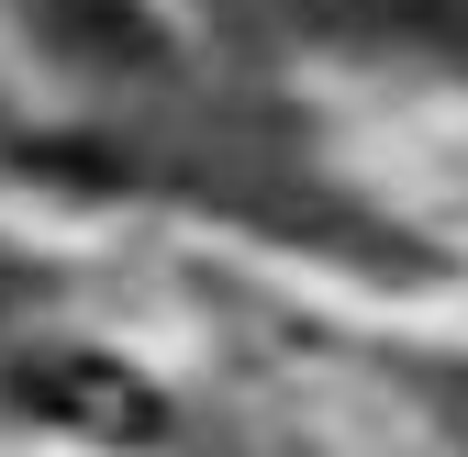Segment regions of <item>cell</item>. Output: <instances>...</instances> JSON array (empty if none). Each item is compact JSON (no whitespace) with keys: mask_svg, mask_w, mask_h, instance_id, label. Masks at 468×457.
<instances>
[{"mask_svg":"<svg viewBox=\"0 0 468 457\" xmlns=\"http://www.w3.org/2000/svg\"><path fill=\"white\" fill-rule=\"evenodd\" d=\"M12 390H23V413L68 424V435H101V446H145V435L167 424V402H156V390H145L123 357H79V346L23 357V368H12Z\"/></svg>","mask_w":468,"mask_h":457,"instance_id":"cell-1","label":"cell"},{"mask_svg":"<svg viewBox=\"0 0 468 457\" xmlns=\"http://www.w3.org/2000/svg\"><path fill=\"white\" fill-rule=\"evenodd\" d=\"M457 424H468V390H457Z\"/></svg>","mask_w":468,"mask_h":457,"instance_id":"cell-4","label":"cell"},{"mask_svg":"<svg viewBox=\"0 0 468 457\" xmlns=\"http://www.w3.org/2000/svg\"><path fill=\"white\" fill-rule=\"evenodd\" d=\"M34 23L68 56H90V68H156V23L134 0H34Z\"/></svg>","mask_w":468,"mask_h":457,"instance_id":"cell-2","label":"cell"},{"mask_svg":"<svg viewBox=\"0 0 468 457\" xmlns=\"http://www.w3.org/2000/svg\"><path fill=\"white\" fill-rule=\"evenodd\" d=\"M0 302H12V268H0Z\"/></svg>","mask_w":468,"mask_h":457,"instance_id":"cell-3","label":"cell"}]
</instances>
